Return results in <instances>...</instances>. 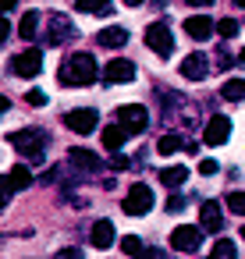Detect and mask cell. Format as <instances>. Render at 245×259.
Returning a JSON list of instances; mask_svg holds the SVG:
<instances>
[{
	"label": "cell",
	"instance_id": "cell-1",
	"mask_svg": "<svg viewBox=\"0 0 245 259\" xmlns=\"http://www.w3.org/2000/svg\"><path fill=\"white\" fill-rule=\"evenodd\" d=\"M103 75V68L96 64L93 54H71L64 64H61V85H93L96 78Z\"/></svg>",
	"mask_w": 245,
	"mask_h": 259
},
{
	"label": "cell",
	"instance_id": "cell-2",
	"mask_svg": "<svg viewBox=\"0 0 245 259\" xmlns=\"http://www.w3.org/2000/svg\"><path fill=\"white\" fill-rule=\"evenodd\" d=\"M11 139V146L15 149H22V156L29 160V163H43L47 156H43V146H47V132H39V128H22V132H11L8 135Z\"/></svg>",
	"mask_w": 245,
	"mask_h": 259
},
{
	"label": "cell",
	"instance_id": "cell-3",
	"mask_svg": "<svg viewBox=\"0 0 245 259\" xmlns=\"http://www.w3.org/2000/svg\"><path fill=\"white\" fill-rule=\"evenodd\" d=\"M146 47H149L156 57H171V54H174V36H171V29H167L164 22H153V25L146 29Z\"/></svg>",
	"mask_w": 245,
	"mask_h": 259
},
{
	"label": "cell",
	"instance_id": "cell-4",
	"mask_svg": "<svg viewBox=\"0 0 245 259\" xmlns=\"http://www.w3.org/2000/svg\"><path fill=\"white\" fill-rule=\"evenodd\" d=\"M78 36V29H75V22L68 18V15H50V25H47V43L50 47H61V43H68V39H75Z\"/></svg>",
	"mask_w": 245,
	"mask_h": 259
},
{
	"label": "cell",
	"instance_id": "cell-5",
	"mask_svg": "<svg viewBox=\"0 0 245 259\" xmlns=\"http://www.w3.org/2000/svg\"><path fill=\"white\" fill-rule=\"evenodd\" d=\"M11 71H15L18 78H36V75L43 71V50H39V47H32V50H25V54L11 57Z\"/></svg>",
	"mask_w": 245,
	"mask_h": 259
},
{
	"label": "cell",
	"instance_id": "cell-6",
	"mask_svg": "<svg viewBox=\"0 0 245 259\" xmlns=\"http://www.w3.org/2000/svg\"><path fill=\"white\" fill-rule=\"evenodd\" d=\"M153 209V188L149 185H132V192L125 195V213L128 217H146Z\"/></svg>",
	"mask_w": 245,
	"mask_h": 259
},
{
	"label": "cell",
	"instance_id": "cell-7",
	"mask_svg": "<svg viewBox=\"0 0 245 259\" xmlns=\"http://www.w3.org/2000/svg\"><path fill=\"white\" fill-rule=\"evenodd\" d=\"M171 245L178 248V252H199V245H202V227H192V224H181V227H174L171 231Z\"/></svg>",
	"mask_w": 245,
	"mask_h": 259
},
{
	"label": "cell",
	"instance_id": "cell-8",
	"mask_svg": "<svg viewBox=\"0 0 245 259\" xmlns=\"http://www.w3.org/2000/svg\"><path fill=\"white\" fill-rule=\"evenodd\" d=\"M64 124H68L71 132H78V135H89V132H96L100 114H96L93 107H78V110H68V114H64Z\"/></svg>",
	"mask_w": 245,
	"mask_h": 259
},
{
	"label": "cell",
	"instance_id": "cell-9",
	"mask_svg": "<svg viewBox=\"0 0 245 259\" xmlns=\"http://www.w3.org/2000/svg\"><path fill=\"white\" fill-rule=\"evenodd\" d=\"M117 121H121L132 135H142L146 124H149V114H146V107H139V103H125V107L117 110Z\"/></svg>",
	"mask_w": 245,
	"mask_h": 259
},
{
	"label": "cell",
	"instance_id": "cell-10",
	"mask_svg": "<svg viewBox=\"0 0 245 259\" xmlns=\"http://www.w3.org/2000/svg\"><path fill=\"white\" fill-rule=\"evenodd\" d=\"M227 139H231V117H224V114H213V117L206 121L202 142H206V146H224Z\"/></svg>",
	"mask_w": 245,
	"mask_h": 259
},
{
	"label": "cell",
	"instance_id": "cell-11",
	"mask_svg": "<svg viewBox=\"0 0 245 259\" xmlns=\"http://www.w3.org/2000/svg\"><path fill=\"white\" fill-rule=\"evenodd\" d=\"M135 75H139V68H135L132 61H110V64L103 68V78H107V82H114V85L135 82Z\"/></svg>",
	"mask_w": 245,
	"mask_h": 259
},
{
	"label": "cell",
	"instance_id": "cell-12",
	"mask_svg": "<svg viewBox=\"0 0 245 259\" xmlns=\"http://www.w3.org/2000/svg\"><path fill=\"white\" fill-rule=\"evenodd\" d=\"M185 32H188L192 39H210V36L217 32V22H213L210 15H192V18H185Z\"/></svg>",
	"mask_w": 245,
	"mask_h": 259
},
{
	"label": "cell",
	"instance_id": "cell-13",
	"mask_svg": "<svg viewBox=\"0 0 245 259\" xmlns=\"http://www.w3.org/2000/svg\"><path fill=\"white\" fill-rule=\"evenodd\" d=\"M199 227L210 231V234H220V227H224L220 202H202V209H199Z\"/></svg>",
	"mask_w": 245,
	"mask_h": 259
},
{
	"label": "cell",
	"instance_id": "cell-14",
	"mask_svg": "<svg viewBox=\"0 0 245 259\" xmlns=\"http://www.w3.org/2000/svg\"><path fill=\"white\" fill-rule=\"evenodd\" d=\"M181 75H185L188 82H202V78H206V57H202V54H188V57L181 61Z\"/></svg>",
	"mask_w": 245,
	"mask_h": 259
},
{
	"label": "cell",
	"instance_id": "cell-15",
	"mask_svg": "<svg viewBox=\"0 0 245 259\" xmlns=\"http://www.w3.org/2000/svg\"><path fill=\"white\" fill-rule=\"evenodd\" d=\"M96 43H100V47H110V50H121V47L128 43V32H125L121 25H110V29H103V32L96 36Z\"/></svg>",
	"mask_w": 245,
	"mask_h": 259
},
{
	"label": "cell",
	"instance_id": "cell-16",
	"mask_svg": "<svg viewBox=\"0 0 245 259\" xmlns=\"http://www.w3.org/2000/svg\"><path fill=\"white\" fill-rule=\"evenodd\" d=\"M68 156H71V163L82 167V170H103V160H100L96 153H89V149H78V146H75Z\"/></svg>",
	"mask_w": 245,
	"mask_h": 259
},
{
	"label": "cell",
	"instance_id": "cell-17",
	"mask_svg": "<svg viewBox=\"0 0 245 259\" xmlns=\"http://www.w3.org/2000/svg\"><path fill=\"white\" fill-rule=\"evenodd\" d=\"M89 238H93L96 248H110V245H114V224H110V220H96Z\"/></svg>",
	"mask_w": 245,
	"mask_h": 259
},
{
	"label": "cell",
	"instance_id": "cell-18",
	"mask_svg": "<svg viewBox=\"0 0 245 259\" xmlns=\"http://www.w3.org/2000/svg\"><path fill=\"white\" fill-rule=\"evenodd\" d=\"M128 135H132V132H128L125 124H114V128H103V149H121Z\"/></svg>",
	"mask_w": 245,
	"mask_h": 259
},
{
	"label": "cell",
	"instance_id": "cell-19",
	"mask_svg": "<svg viewBox=\"0 0 245 259\" xmlns=\"http://www.w3.org/2000/svg\"><path fill=\"white\" fill-rule=\"evenodd\" d=\"M188 181V167H164L160 170V185H167V188H178V185H185Z\"/></svg>",
	"mask_w": 245,
	"mask_h": 259
},
{
	"label": "cell",
	"instance_id": "cell-20",
	"mask_svg": "<svg viewBox=\"0 0 245 259\" xmlns=\"http://www.w3.org/2000/svg\"><path fill=\"white\" fill-rule=\"evenodd\" d=\"M220 100L241 103V100H245V78H227V82L220 85Z\"/></svg>",
	"mask_w": 245,
	"mask_h": 259
},
{
	"label": "cell",
	"instance_id": "cell-21",
	"mask_svg": "<svg viewBox=\"0 0 245 259\" xmlns=\"http://www.w3.org/2000/svg\"><path fill=\"white\" fill-rule=\"evenodd\" d=\"M8 178H11V185H15V192H22V188H29V185H32V170H29L25 163H15Z\"/></svg>",
	"mask_w": 245,
	"mask_h": 259
},
{
	"label": "cell",
	"instance_id": "cell-22",
	"mask_svg": "<svg viewBox=\"0 0 245 259\" xmlns=\"http://www.w3.org/2000/svg\"><path fill=\"white\" fill-rule=\"evenodd\" d=\"M36 25H39V11H25L22 22H18V36L22 39H32L36 36Z\"/></svg>",
	"mask_w": 245,
	"mask_h": 259
},
{
	"label": "cell",
	"instance_id": "cell-23",
	"mask_svg": "<svg viewBox=\"0 0 245 259\" xmlns=\"http://www.w3.org/2000/svg\"><path fill=\"white\" fill-rule=\"evenodd\" d=\"M78 11L82 15H107L110 11V0H78Z\"/></svg>",
	"mask_w": 245,
	"mask_h": 259
},
{
	"label": "cell",
	"instance_id": "cell-24",
	"mask_svg": "<svg viewBox=\"0 0 245 259\" xmlns=\"http://www.w3.org/2000/svg\"><path fill=\"white\" fill-rule=\"evenodd\" d=\"M210 259H238V252H234V241H217L213 245V252H210Z\"/></svg>",
	"mask_w": 245,
	"mask_h": 259
},
{
	"label": "cell",
	"instance_id": "cell-25",
	"mask_svg": "<svg viewBox=\"0 0 245 259\" xmlns=\"http://www.w3.org/2000/svg\"><path fill=\"white\" fill-rule=\"evenodd\" d=\"M121 248H125V255H135V259H139L146 245H142V238H135V234H128V238H121Z\"/></svg>",
	"mask_w": 245,
	"mask_h": 259
},
{
	"label": "cell",
	"instance_id": "cell-26",
	"mask_svg": "<svg viewBox=\"0 0 245 259\" xmlns=\"http://www.w3.org/2000/svg\"><path fill=\"white\" fill-rule=\"evenodd\" d=\"M217 32H220V39H234L238 36V22L234 18H220L217 22Z\"/></svg>",
	"mask_w": 245,
	"mask_h": 259
},
{
	"label": "cell",
	"instance_id": "cell-27",
	"mask_svg": "<svg viewBox=\"0 0 245 259\" xmlns=\"http://www.w3.org/2000/svg\"><path fill=\"white\" fill-rule=\"evenodd\" d=\"M156 149H160L164 156H171V153H178V149H181V142H178L174 135H164V139L156 142Z\"/></svg>",
	"mask_w": 245,
	"mask_h": 259
},
{
	"label": "cell",
	"instance_id": "cell-28",
	"mask_svg": "<svg viewBox=\"0 0 245 259\" xmlns=\"http://www.w3.org/2000/svg\"><path fill=\"white\" fill-rule=\"evenodd\" d=\"M227 209L245 217V192H231V195H227Z\"/></svg>",
	"mask_w": 245,
	"mask_h": 259
},
{
	"label": "cell",
	"instance_id": "cell-29",
	"mask_svg": "<svg viewBox=\"0 0 245 259\" xmlns=\"http://www.w3.org/2000/svg\"><path fill=\"white\" fill-rule=\"evenodd\" d=\"M11 195H15V185H11V178H0V209H4V206L11 202Z\"/></svg>",
	"mask_w": 245,
	"mask_h": 259
},
{
	"label": "cell",
	"instance_id": "cell-30",
	"mask_svg": "<svg viewBox=\"0 0 245 259\" xmlns=\"http://www.w3.org/2000/svg\"><path fill=\"white\" fill-rule=\"evenodd\" d=\"M25 103H29V107H43V103H47V93H43V89H29V93H25Z\"/></svg>",
	"mask_w": 245,
	"mask_h": 259
},
{
	"label": "cell",
	"instance_id": "cell-31",
	"mask_svg": "<svg viewBox=\"0 0 245 259\" xmlns=\"http://www.w3.org/2000/svg\"><path fill=\"white\" fill-rule=\"evenodd\" d=\"M199 174H217V160H199Z\"/></svg>",
	"mask_w": 245,
	"mask_h": 259
},
{
	"label": "cell",
	"instance_id": "cell-32",
	"mask_svg": "<svg viewBox=\"0 0 245 259\" xmlns=\"http://www.w3.org/2000/svg\"><path fill=\"white\" fill-rule=\"evenodd\" d=\"M139 259H167V255H164V248H149V245H146Z\"/></svg>",
	"mask_w": 245,
	"mask_h": 259
},
{
	"label": "cell",
	"instance_id": "cell-33",
	"mask_svg": "<svg viewBox=\"0 0 245 259\" xmlns=\"http://www.w3.org/2000/svg\"><path fill=\"white\" fill-rule=\"evenodd\" d=\"M54 259H82V248H61Z\"/></svg>",
	"mask_w": 245,
	"mask_h": 259
},
{
	"label": "cell",
	"instance_id": "cell-34",
	"mask_svg": "<svg viewBox=\"0 0 245 259\" xmlns=\"http://www.w3.org/2000/svg\"><path fill=\"white\" fill-rule=\"evenodd\" d=\"M110 163H114L117 170H125V167H132V160H128V156H110Z\"/></svg>",
	"mask_w": 245,
	"mask_h": 259
},
{
	"label": "cell",
	"instance_id": "cell-35",
	"mask_svg": "<svg viewBox=\"0 0 245 259\" xmlns=\"http://www.w3.org/2000/svg\"><path fill=\"white\" fill-rule=\"evenodd\" d=\"M18 8V0H0V15H8V11H15Z\"/></svg>",
	"mask_w": 245,
	"mask_h": 259
},
{
	"label": "cell",
	"instance_id": "cell-36",
	"mask_svg": "<svg viewBox=\"0 0 245 259\" xmlns=\"http://www.w3.org/2000/svg\"><path fill=\"white\" fill-rule=\"evenodd\" d=\"M181 206H185V199H181V195H171V202H167V209H181Z\"/></svg>",
	"mask_w": 245,
	"mask_h": 259
},
{
	"label": "cell",
	"instance_id": "cell-37",
	"mask_svg": "<svg viewBox=\"0 0 245 259\" xmlns=\"http://www.w3.org/2000/svg\"><path fill=\"white\" fill-rule=\"evenodd\" d=\"M8 32H11V25H8V18L0 15V39H8Z\"/></svg>",
	"mask_w": 245,
	"mask_h": 259
},
{
	"label": "cell",
	"instance_id": "cell-38",
	"mask_svg": "<svg viewBox=\"0 0 245 259\" xmlns=\"http://www.w3.org/2000/svg\"><path fill=\"white\" fill-rule=\"evenodd\" d=\"M8 107H11V100H8L4 93H0V114H8Z\"/></svg>",
	"mask_w": 245,
	"mask_h": 259
},
{
	"label": "cell",
	"instance_id": "cell-39",
	"mask_svg": "<svg viewBox=\"0 0 245 259\" xmlns=\"http://www.w3.org/2000/svg\"><path fill=\"white\" fill-rule=\"evenodd\" d=\"M185 4H192V8H206V4H213V0H185Z\"/></svg>",
	"mask_w": 245,
	"mask_h": 259
},
{
	"label": "cell",
	"instance_id": "cell-40",
	"mask_svg": "<svg viewBox=\"0 0 245 259\" xmlns=\"http://www.w3.org/2000/svg\"><path fill=\"white\" fill-rule=\"evenodd\" d=\"M125 4H128V8H139V4H142V0H125Z\"/></svg>",
	"mask_w": 245,
	"mask_h": 259
},
{
	"label": "cell",
	"instance_id": "cell-41",
	"mask_svg": "<svg viewBox=\"0 0 245 259\" xmlns=\"http://www.w3.org/2000/svg\"><path fill=\"white\" fill-rule=\"evenodd\" d=\"M234 4H238V8H245V0H234Z\"/></svg>",
	"mask_w": 245,
	"mask_h": 259
},
{
	"label": "cell",
	"instance_id": "cell-42",
	"mask_svg": "<svg viewBox=\"0 0 245 259\" xmlns=\"http://www.w3.org/2000/svg\"><path fill=\"white\" fill-rule=\"evenodd\" d=\"M241 241H245V224H241Z\"/></svg>",
	"mask_w": 245,
	"mask_h": 259
},
{
	"label": "cell",
	"instance_id": "cell-43",
	"mask_svg": "<svg viewBox=\"0 0 245 259\" xmlns=\"http://www.w3.org/2000/svg\"><path fill=\"white\" fill-rule=\"evenodd\" d=\"M241 61H245V47H241Z\"/></svg>",
	"mask_w": 245,
	"mask_h": 259
}]
</instances>
